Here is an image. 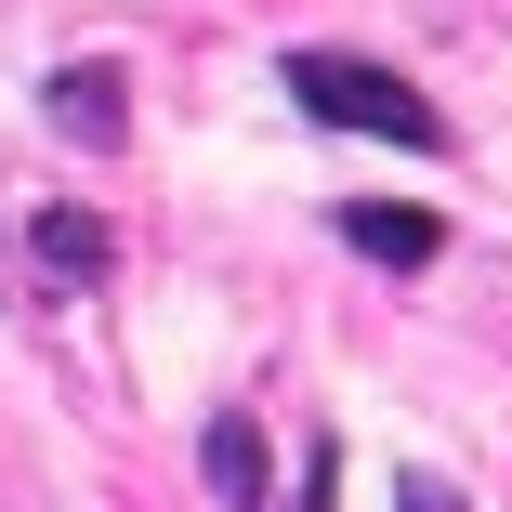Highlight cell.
Here are the masks:
<instances>
[{
  "instance_id": "6da1fadb",
  "label": "cell",
  "mask_w": 512,
  "mask_h": 512,
  "mask_svg": "<svg viewBox=\"0 0 512 512\" xmlns=\"http://www.w3.org/2000/svg\"><path fill=\"white\" fill-rule=\"evenodd\" d=\"M289 106L316 119V132H368V145H407V158H447V119H434V92L421 79H394L368 53H289Z\"/></svg>"
},
{
  "instance_id": "7a4b0ae2",
  "label": "cell",
  "mask_w": 512,
  "mask_h": 512,
  "mask_svg": "<svg viewBox=\"0 0 512 512\" xmlns=\"http://www.w3.org/2000/svg\"><path fill=\"white\" fill-rule=\"evenodd\" d=\"M342 250H368V263H394V276H421V263L447 250V224L407 211V197H342Z\"/></svg>"
},
{
  "instance_id": "3957f363",
  "label": "cell",
  "mask_w": 512,
  "mask_h": 512,
  "mask_svg": "<svg viewBox=\"0 0 512 512\" xmlns=\"http://www.w3.org/2000/svg\"><path fill=\"white\" fill-rule=\"evenodd\" d=\"M40 106H53V132H66V145H92V158H106V145L132 132V92H119V66H53V92H40Z\"/></svg>"
},
{
  "instance_id": "277c9868",
  "label": "cell",
  "mask_w": 512,
  "mask_h": 512,
  "mask_svg": "<svg viewBox=\"0 0 512 512\" xmlns=\"http://www.w3.org/2000/svg\"><path fill=\"white\" fill-rule=\"evenodd\" d=\"M27 263H40L53 289H92V276H106V263H119V237H106V224H92V211H79V197H53V211L27 224Z\"/></svg>"
},
{
  "instance_id": "5b68a950",
  "label": "cell",
  "mask_w": 512,
  "mask_h": 512,
  "mask_svg": "<svg viewBox=\"0 0 512 512\" xmlns=\"http://www.w3.org/2000/svg\"><path fill=\"white\" fill-rule=\"evenodd\" d=\"M197 460H211V499L224 512H263V421H250V407H224V421L197 434Z\"/></svg>"
},
{
  "instance_id": "8992f818",
  "label": "cell",
  "mask_w": 512,
  "mask_h": 512,
  "mask_svg": "<svg viewBox=\"0 0 512 512\" xmlns=\"http://www.w3.org/2000/svg\"><path fill=\"white\" fill-rule=\"evenodd\" d=\"M289 512H342V447H329V434L302 447V486H289Z\"/></svg>"
},
{
  "instance_id": "52a82bcc",
  "label": "cell",
  "mask_w": 512,
  "mask_h": 512,
  "mask_svg": "<svg viewBox=\"0 0 512 512\" xmlns=\"http://www.w3.org/2000/svg\"><path fill=\"white\" fill-rule=\"evenodd\" d=\"M394 512H460V499H447L434 473H407V486H394Z\"/></svg>"
}]
</instances>
